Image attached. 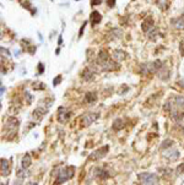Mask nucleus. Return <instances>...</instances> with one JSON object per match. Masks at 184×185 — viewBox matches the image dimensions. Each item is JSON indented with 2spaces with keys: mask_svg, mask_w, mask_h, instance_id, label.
Wrapping results in <instances>:
<instances>
[{
  "mask_svg": "<svg viewBox=\"0 0 184 185\" xmlns=\"http://www.w3.org/2000/svg\"><path fill=\"white\" fill-rule=\"evenodd\" d=\"M87 25V21H85L84 22V25L81 26V28H80V32H79V38H81L82 37V33H84V31H85V26Z\"/></svg>",
  "mask_w": 184,
  "mask_h": 185,
  "instance_id": "7c9ffc66",
  "label": "nucleus"
},
{
  "mask_svg": "<svg viewBox=\"0 0 184 185\" xmlns=\"http://www.w3.org/2000/svg\"><path fill=\"white\" fill-rule=\"evenodd\" d=\"M58 44H62V36H59V41H58Z\"/></svg>",
  "mask_w": 184,
  "mask_h": 185,
  "instance_id": "c9c22d12",
  "label": "nucleus"
},
{
  "mask_svg": "<svg viewBox=\"0 0 184 185\" xmlns=\"http://www.w3.org/2000/svg\"><path fill=\"white\" fill-rule=\"evenodd\" d=\"M141 28L144 32H149L150 30H152L154 28V18L151 17V16H147L144 21H142V24H141Z\"/></svg>",
  "mask_w": 184,
  "mask_h": 185,
  "instance_id": "9d476101",
  "label": "nucleus"
},
{
  "mask_svg": "<svg viewBox=\"0 0 184 185\" xmlns=\"http://www.w3.org/2000/svg\"><path fill=\"white\" fill-rule=\"evenodd\" d=\"M71 117V112L66 107H59L58 108V114H57V118H58V122L59 123H66L69 119Z\"/></svg>",
  "mask_w": 184,
  "mask_h": 185,
  "instance_id": "39448f33",
  "label": "nucleus"
},
{
  "mask_svg": "<svg viewBox=\"0 0 184 185\" xmlns=\"http://www.w3.org/2000/svg\"><path fill=\"white\" fill-rule=\"evenodd\" d=\"M173 146V141L172 140H166V141H163V143H162V146H161V150H166V149H169V147H172Z\"/></svg>",
  "mask_w": 184,
  "mask_h": 185,
  "instance_id": "393cba45",
  "label": "nucleus"
},
{
  "mask_svg": "<svg viewBox=\"0 0 184 185\" xmlns=\"http://www.w3.org/2000/svg\"><path fill=\"white\" fill-rule=\"evenodd\" d=\"M179 49H181V54L184 55V42H181V47H179Z\"/></svg>",
  "mask_w": 184,
  "mask_h": 185,
  "instance_id": "72a5a7b5",
  "label": "nucleus"
},
{
  "mask_svg": "<svg viewBox=\"0 0 184 185\" xmlns=\"http://www.w3.org/2000/svg\"><path fill=\"white\" fill-rule=\"evenodd\" d=\"M32 163V159H31V156L30 153H26L25 157L22 158V162H21V165H22V169H27L31 165Z\"/></svg>",
  "mask_w": 184,
  "mask_h": 185,
  "instance_id": "aec40b11",
  "label": "nucleus"
},
{
  "mask_svg": "<svg viewBox=\"0 0 184 185\" xmlns=\"http://www.w3.org/2000/svg\"><path fill=\"white\" fill-rule=\"evenodd\" d=\"M156 4L161 7V9H163V10H166L167 9V5H166V1L164 0H156Z\"/></svg>",
  "mask_w": 184,
  "mask_h": 185,
  "instance_id": "a878e982",
  "label": "nucleus"
},
{
  "mask_svg": "<svg viewBox=\"0 0 184 185\" xmlns=\"http://www.w3.org/2000/svg\"><path fill=\"white\" fill-rule=\"evenodd\" d=\"M109 151V146H103V147H99L98 150L93 151L92 153H90L89 156V161H98V159H102L103 157L108 153Z\"/></svg>",
  "mask_w": 184,
  "mask_h": 185,
  "instance_id": "20e7f679",
  "label": "nucleus"
},
{
  "mask_svg": "<svg viewBox=\"0 0 184 185\" xmlns=\"http://www.w3.org/2000/svg\"><path fill=\"white\" fill-rule=\"evenodd\" d=\"M147 36H149L150 41H156V39H157V36H158V30L154 27L152 30H150L149 32H147Z\"/></svg>",
  "mask_w": 184,
  "mask_h": 185,
  "instance_id": "4be33fe9",
  "label": "nucleus"
},
{
  "mask_svg": "<svg viewBox=\"0 0 184 185\" xmlns=\"http://www.w3.org/2000/svg\"><path fill=\"white\" fill-rule=\"evenodd\" d=\"M90 21H91L92 26H95V25H97L102 21V16H101V14L98 11H92L91 15H90Z\"/></svg>",
  "mask_w": 184,
  "mask_h": 185,
  "instance_id": "ddd939ff",
  "label": "nucleus"
},
{
  "mask_svg": "<svg viewBox=\"0 0 184 185\" xmlns=\"http://www.w3.org/2000/svg\"><path fill=\"white\" fill-rule=\"evenodd\" d=\"M97 64L101 66V69L103 71H116L120 68L119 63L110 58V55L104 49L99 50V53L97 55Z\"/></svg>",
  "mask_w": 184,
  "mask_h": 185,
  "instance_id": "f257e3e1",
  "label": "nucleus"
},
{
  "mask_svg": "<svg viewBox=\"0 0 184 185\" xmlns=\"http://www.w3.org/2000/svg\"><path fill=\"white\" fill-rule=\"evenodd\" d=\"M74 174H75V167H72V165H68V167H64V168H59V170L55 175H57V178H55V182L54 184H63L68 182V180H70Z\"/></svg>",
  "mask_w": 184,
  "mask_h": 185,
  "instance_id": "f03ea898",
  "label": "nucleus"
},
{
  "mask_svg": "<svg viewBox=\"0 0 184 185\" xmlns=\"http://www.w3.org/2000/svg\"><path fill=\"white\" fill-rule=\"evenodd\" d=\"M114 4H116V0H107V5H108L109 7H113Z\"/></svg>",
  "mask_w": 184,
  "mask_h": 185,
  "instance_id": "473e14b6",
  "label": "nucleus"
},
{
  "mask_svg": "<svg viewBox=\"0 0 184 185\" xmlns=\"http://www.w3.org/2000/svg\"><path fill=\"white\" fill-rule=\"evenodd\" d=\"M95 74H96V70L95 69H92L91 66H87L84 71L81 74V77L84 78L85 81H92L95 78Z\"/></svg>",
  "mask_w": 184,
  "mask_h": 185,
  "instance_id": "1a4fd4ad",
  "label": "nucleus"
},
{
  "mask_svg": "<svg viewBox=\"0 0 184 185\" xmlns=\"http://www.w3.org/2000/svg\"><path fill=\"white\" fill-rule=\"evenodd\" d=\"M25 97H26V99H27V104H31L32 103V99H33V97H32L28 92H25Z\"/></svg>",
  "mask_w": 184,
  "mask_h": 185,
  "instance_id": "c756f323",
  "label": "nucleus"
},
{
  "mask_svg": "<svg viewBox=\"0 0 184 185\" xmlns=\"http://www.w3.org/2000/svg\"><path fill=\"white\" fill-rule=\"evenodd\" d=\"M183 134H184V126H183Z\"/></svg>",
  "mask_w": 184,
  "mask_h": 185,
  "instance_id": "e433bc0d",
  "label": "nucleus"
},
{
  "mask_svg": "<svg viewBox=\"0 0 184 185\" xmlns=\"http://www.w3.org/2000/svg\"><path fill=\"white\" fill-rule=\"evenodd\" d=\"M171 24L173 25V27H176L177 30H184V16L172 18Z\"/></svg>",
  "mask_w": 184,
  "mask_h": 185,
  "instance_id": "f8f14e48",
  "label": "nucleus"
},
{
  "mask_svg": "<svg viewBox=\"0 0 184 185\" xmlns=\"http://www.w3.org/2000/svg\"><path fill=\"white\" fill-rule=\"evenodd\" d=\"M18 1L21 3V5L24 6V7H26V9H28V10H30V11H31L32 14H34V12H36V10H33V9L31 7L32 5H31V3H30V1H27V0H18Z\"/></svg>",
  "mask_w": 184,
  "mask_h": 185,
  "instance_id": "5701e85b",
  "label": "nucleus"
},
{
  "mask_svg": "<svg viewBox=\"0 0 184 185\" xmlns=\"http://www.w3.org/2000/svg\"><path fill=\"white\" fill-rule=\"evenodd\" d=\"M97 93L96 92H87V93L85 95V102L89 104H93L97 102Z\"/></svg>",
  "mask_w": 184,
  "mask_h": 185,
  "instance_id": "4468645a",
  "label": "nucleus"
},
{
  "mask_svg": "<svg viewBox=\"0 0 184 185\" xmlns=\"http://www.w3.org/2000/svg\"><path fill=\"white\" fill-rule=\"evenodd\" d=\"M102 1H101V0H91V4L92 5H98V4H101Z\"/></svg>",
  "mask_w": 184,
  "mask_h": 185,
  "instance_id": "f704fd0d",
  "label": "nucleus"
},
{
  "mask_svg": "<svg viewBox=\"0 0 184 185\" xmlns=\"http://www.w3.org/2000/svg\"><path fill=\"white\" fill-rule=\"evenodd\" d=\"M93 173H95V177L97 179H99V180H106V179L109 178L108 172L106 169H103V168H96L93 170Z\"/></svg>",
  "mask_w": 184,
  "mask_h": 185,
  "instance_id": "9b49d317",
  "label": "nucleus"
},
{
  "mask_svg": "<svg viewBox=\"0 0 184 185\" xmlns=\"http://www.w3.org/2000/svg\"><path fill=\"white\" fill-rule=\"evenodd\" d=\"M137 178L142 184H158V177L154 173H140Z\"/></svg>",
  "mask_w": 184,
  "mask_h": 185,
  "instance_id": "7ed1b4c3",
  "label": "nucleus"
},
{
  "mask_svg": "<svg viewBox=\"0 0 184 185\" xmlns=\"http://www.w3.org/2000/svg\"><path fill=\"white\" fill-rule=\"evenodd\" d=\"M48 112V108H42V107H38L36 110H33V118H37V120H41L45 114Z\"/></svg>",
  "mask_w": 184,
  "mask_h": 185,
  "instance_id": "dca6fc26",
  "label": "nucleus"
},
{
  "mask_svg": "<svg viewBox=\"0 0 184 185\" xmlns=\"http://www.w3.org/2000/svg\"><path fill=\"white\" fill-rule=\"evenodd\" d=\"M173 103L178 109H184V97L183 96H176L173 98Z\"/></svg>",
  "mask_w": 184,
  "mask_h": 185,
  "instance_id": "a211bd4d",
  "label": "nucleus"
},
{
  "mask_svg": "<svg viewBox=\"0 0 184 185\" xmlns=\"http://www.w3.org/2000/svg\"><path fill=\"white\" fill-rule=\"evenodd\" d=\"M176 172H177L178 174H184V163H182V164L178 165L177 169H176Z\"/></svg>",
  "mask_w": 184,
  "mask_h": 185,
  "instance_id": "c85d7f7f",
  "label": "nucleus"
},
{
  "mask_svg": "<svg viewBox=\"0 0 184 185\" xmlns=\"http://www.w3.org/2000/svg\"><path fill=\"white\" fill-rule=\"evenodd\" d=\"M110 34H112V36H110V38H112V39H117V38H120V37L123 36V32L120 30H114Z\"/></svg>",
  "mask_w": 184,
  "mask_h": 185,
  "instance_id": "b1692460",
  "label": "nucleus"
},
{
  "mask_svg": "<svg viewBox=\"0 0 184 185\" xmlns=\"http://www.w3.org/2000/svg\"><path fill=\"white\" fill-rule=\"evenodd\" d=\"M62 82V75H58L57 77L53 80V86H58Z\"/></svg>",
  "mask_w": 184,
  "mask_h": 185,
  "instance_id": "cd10ccee",
  "label": "nucleus"
},
{
  "mask_svg": "<svg viewBox=\"0 0 184 185\" xmlns=\"http://www.w3.org/2000/svg\"><path fill=\"white\" fill-rule=\"evenodd\" d=\"M10 174V163L5 158H1V175Z\"/></svg>",
  "mask_w": 184,
  "mask_h": 185,
  "instance_id": "f3484780",
  "label": "nucleus"
},
{
  "mask_svg": "<svg viewBox=\"0 0 184 185\" xmlns=\"http://www.w3.org/2000/svg\"><path fill=\"white\" fill-rule=\"evenodd\" d=\"M124 128V122H123V119H116L113 122V129L116 131H119L120 129Z\"/></svg>",
  "mask_w": 184,
  "mask_h": 185,
  "instance_id": "412c9836",
  "label": "nucleus"
},
{
  "mask_svg": "<svg viewBox=\"0 0 184 185\" xmlns=\"http://www.w3.org/2000/svg\"><path fill=\"white\" fill-rule=\"evenodd\" d=\"M112 55H113V59L116 60V61H118V63L126 58V53L123 52V50H120V49H116Z\"/></svg>",
  "mask_w": 184,
  "mask_h": 185,
  "instance_id": "2eb2a0df",
  "label": "nucleus"
},
{
  "mask_svg": "<svg viewBox=\"0 0 184 185\" xmlns=\"http://www.w3.org/2000/svg\"><path fill=\"white\" fill-rule=\"evenodd\" d=\"M43 72H44V65L42 63H39L38 64V74L41 75V74H43Z\"/></svg>",
  "mask_w": 184,
  "mask_h": 185,
  "instance_id": "2f4dec72",
  "label": "nucleus"
},
{
  "mask_svg": "<svg viewBox=\"0 0 184 185\" xmlns=\"http://www.w3.org/2000/svg\"><path fill=\"white\" fill-rule=\"evenodd\" d=\"M163 157L168 161H176L179 157V152L176 149H173V146H172V147H169V149L163 150Z\"/></svg>",
  "mask_w": 184,
  "mask_h": 185,
  "instance_id": "6e6552de",
  "label": "nucleus"
},
{
  "mask_svg": "<svg viewBox=\"0 0 184 185\" xmlns=\"http://www.w3.org/2000/svg\"><path fill=\"white\" fill-rule=\"evenodd\" d=\"M157 74H158V76H160V78H162V80H168L169 78V70L168 69H166L164 66H162L160 69V70L157 71Z\"/></svg>",
  "mask_w": 184,
  "mask_h": 185,
  "instance_id": "6ab92c4d",
  "label": "nucleus"
},
{
  "mask_svg": "<svg viewBox=\"0 0 184 185\" xmlns=\"http://www.w3.org/2000/svg\"><path fill=\"white\" fill-rule=\"evenodd\" d=\"M18 124H20V122L16 119V118H9L6 120V124H5V128L6 130H9V132L12 134V135H16V131H17V128H18Z\"/></svg>",
  "mask_w": 184,
  "mask_h": 185,
  "instance_id": "423d86ee",
  "label": "nucleus"
},
{
  "mask_svg": "<svg viewBox=\"0 0 184 185\" xmlns=\"http://www.w3.org/2000/svg\"><path fill=\"white\" fill-rule=\"evenodd\" d=\"M33 88L34 90H44L45 86L42 84V82H36V84H33Z\"/></svg>",
  "mask_w": 184,
  "mask_h": 185,
  "instance_id": "bb28decb",
  "label": "nucleus"
},
{
  "mask_svg": "<svg viewBox=\"0 0 184 185\" xmlns=\"http://www.w3.org/2000/svg\"><path fill=\"white\" fill-rule=\"evenodd\" d=\"M98 117L99 115L97 113H87L81 118V125L82 126H89L93 122H96V120L98 119Z\"/></svg>",
  "mask_w": 184,
  "mask_h": 185,
  "instance_id": "0eeeda50",
  "label": "nucleus"
}]
</instances>
